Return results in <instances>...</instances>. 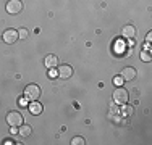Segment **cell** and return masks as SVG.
I'll return each mask as SVG.
<instances>
[{
    "instance_id": "obj_1",
    "label": "cell",
    "mask_w": 152,
    "mask_h": 145,
    "mask_svg": "<svg viewBox=\"0 0 152 145\" xmlns=\"http://www.w3.org/2000/svg\"><path fill=\"white\" fill-rule=\"evenodd\" d=\"M24 97H26L28 100H37L39 97H41V87L37 84L26 86V89H24Z\"/></svg>"
},
{
    "instance_id": "obj_2",
    "label": "cell",
    "mask_w": 152,
    "mask_h": 145,
    "mask_svg": "<svg viewBox=\"0 0 152 145\" xmlns=\"http://www.w3.org/2000/svg\"><path fill=\"white\" fill-rule=\"evenodd\" d=\"M128 99H129L128 90L118 86L117 90L113 92V100H115V103H117V105H123V103H126V102H128Z\"/></svg>"
},
{
    "instance_id": "obj_3",
    "label": "cell",
    "mask_w": 152,
    "mask_h": 145,
    "mask_svg": "<svg viewBox=\"0 0 152 145\" xmlns=\"http://www.w3.org/2000/svg\"><path fill=\"white\" fill-rule=\"evenodd\" d=\"M5 8L10 14H18L23 10V2H21V0H8Z\"/></svg>"
},
{
    "instance_id": "obj_4",
    "label": "cell",
    "mask_w": 152,
    "mask_h": 145,
    "mask_svg": "<svg viewBox=\"0 0 152 145\" xmlns=\"http://www.w3.org/2000/svg\"><path fill=\"white\" fill-rule=\"evenodd\" d=\"M7 123H8L10 126H21L23 124V116H21L18 111H8L7 113Z\"/></svg>"
},
{
    "instance_id": "obj_5",
    "label": "cell",
    "mask_w": 152,
    "mask_h": 145,
    "mask_svg": "<svg viewBox=\"0 0 152 145\" xmlns=\"http://www.w3.org/2000/svg\"><path fill=\"white\" fill-rule=\"evenodd\" d=\"M2 39H3V42L5 44H15L18 39V31L16 29H7L5 32L2 34Z\"/></svg>"
},
{
    "instance_id": "obj_6",
    "label": "cell",
    "mask_w": 152,
    "mask_h": 145,
    "mask_svg": "<svg viewBox=\"0 0 152 145\" xmlns=\"http://www.w3.org/2000/svg\"><path fill=\"white\" fill-rule=\"evenodd\" d=\"M57 72H58V78L61 79H70L73 76V68L70 65H61V66L57 68Z\"/></svg>"
},
{
    "instance_id": "obj_7",
    "label": "cell",
    "mask_w": 152,
    "mask_h": 145,
    "mask_svg": "<svg viewBox=\"0 0 152 145\" xmlns=\"http://www.w3.org/2000/svg\"><path fill=\"white\" fill-rule=\"evenodd\" d=\"M136 70L134 68H131V66H128V68H123L121 72H120V76L123 78V81H133V79L136 78Z\"/></svg>"
},
{
    "instance_id": "obj_8",
    "label": "cell",
    "mask_w": 152,
    "mask_h": 145,
    "mask_svg": "<svg viewBox=\"0 0 152 145\" xmlns=\"http://www.w3.org/2000/svg\"><path fill=\"white\" fill-rule=\"evenodd\" d=\"M121 36H123L125 39H134V36H136V28L133 26V24H126V26H123Z\"/></svg>"
},
{
    "instance_id": "obj_9",
    "label": "cell",
    "mask_w": 152,
    "mask_h": 145,
    "mask_svg": "<svg viewBox=\"0 0 152 145\" xmlns=\"http://www.w3.org/2000/svg\"><path fill=\"white\" fill-rule=\"evenodd\" d=\"M28 108H29V111H31L32 115H36V116L42 113V105L39 103L37 100H32V103H29V105H28Z\"/></svg>"
},
{
    "instance_id": "obj_10",
    "label": "cell",
    "mask_w": 152,
    "mask_h": 145,
    "mask_svg": "<svg viewBox=\"0 0 152 145\" xmlns=\"http://www.w3.org/2000/svg\"><path fill=\"white\" fill-rule=\"evenodd\" d=\"M44 65L47 68H55L58 65V58H57V55H47L44 60Z\"/></svg>"
},
{
    "instance_id": "obj_11",
    "label": "cell",
    "mask_w": 152,
    "mask_h": 145,
    "mask_svg": "<svg viewBox=\"0 0 152 145\" xmlns=\"http://www.w3.org/2000/svg\"><path fill=\"white\" fill-rule=\"evenodd\" d=\"M18 134H20L21 137H28V136H31V128L28 124H21L20 126V129H18Z\"/></svg>"
},
{
    "instance_id": "obj_12",
    "label": "cell",
    "mask_w": 152,
    "mask_h": 145,
    "mask_svg": "<svg viewBox=\"0 0 152 145\" xmlns=\"http://www.w3.org/2000/svg\"><path fill=\"white\" fill-rule=\"evenodd\" d=\"M121 115H123V116H131V115H133V108H131V107H126V105L123 103V108H121Z\"/></svg>"
},
{
    "instance_id": "obj_13",
    "label": "cell",
    "mask_w": 152,
    "mask_h": 145,
    "mask_svg": "<svg viewBox=\"0 0 152 145\" xmlns=\"http://www.w3.org/2000/svg\"><path fill=\"white\" fill-rule=\"evenodd\" d=\"M141 60L151 61V50H142V52H141Z\"/></svg>"
},
{
    "instance_id": "obj_14",
    "label": "cell",
    "mask_w": 152,
    "mask_h": 145,
    "mask_svg": "<svg viewBox=\"0 0 152 145\" xmlns=\"http://www.w3.org/2000/svg\"><path fill=\"white\" fill-rule=\"evenodd\" d=\"M86 140L83 139V137H73V140H71V145H84Z\"/></svg>"
},
{
    "instance_id": "obj_15",
    "label": "cell",
    "mask_w": 152,
    "mask_h": 145,
    "mask_svg": "<svg viewBox=\"0 0 152 145\" xmlns=\"http://www.w3.org/2000/svg\"><path fill=\"white\" fill-rule=\"evenodd\" d=\"M18 37H20V39H24V41H26V39H28V31H26V29H20V31H18Z\"/></svg>"
},
{
    "instance_id": "obj_16",
    "label": "cell",
    "mask_w": 152,
    "mask_h": 145,
    "mask_svg": "<svg viewBox=\"0 0 152 145\" xmlns=\"http://www.w3.org/2000/svg\"><path fill=\"white\" fill-rule=\"evenodd\" d=\"M18 105H20L21 108H26V105H29V103H28L26 97H21V99H18Z\"/></svg>"
},
{
    "instance_id": "obj_17",
    "label": "cell",
    "mask_w": 152,
    "mask_h": 145,
    "mask_svg": "<svg viewBox=\"0 0 152 145\" xmlns=\"http://www.w3.org/2000/svg\"><path fill=\"white\" fill-rule=\"evenodd\" d=\"M57 76H58V72H57L55 68H49V78L50 79H55Z\"/></svg>"
},
{
    "instance_id": "obj_18",
    "label": "cell",
    "mask_w": 152,
    "mask_h": 145,
    "mask_svg": "<svg viewBox=\"0 0 152 145\" xmlns=\"http://www.w3.org/2000/svg\"><path fill=\"white\" fill-rule=\"evenodd\" d=\"M113 84L117 87L123 84V78H121V76H115V78H113Z\"/></svg>"
},
{
    "instance_id": "obj_19",
    "label": "cell",
    "mask_w": 152,
    "mask_h": 145,
    "mask_svg": "<svg viewBox=\"0 0 152 145\" xmlns=\"http://www.w3.org/2000/svg\"><path fill=\"white\" fill-rule=\"evenodd\" d=\"M10 128H12V129H10V132H12V134H18V128H16V126H10Z\"/></svg>"
},
{
    "instance_id": "obj_20",
    "label": "cell",
    "mask_w": 152,
    "mask_h": 145,
    "mask_svg": "<svg viewBox=\"0 0 152 145\" xmlns=\"http://www.w3.org/2000/svg\"><path fill=\"white\" fill-rule=\"evenodd\" d=\"M146 41H147V44H151V41H152V32H149V34L146 36Z\"/></svg>"
}]
</instances>
